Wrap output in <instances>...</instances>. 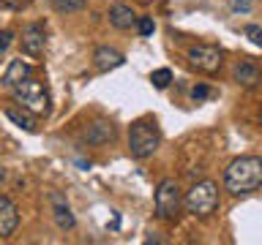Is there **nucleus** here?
Here are the masks:
<instances>
[{
  "mask_svg": "<svg viewBox=\"0 0 262 245\" xmlns=\"http://www.w3.org/2000/svg\"><path fill=\"white\" fill-rule=\"evenodd\" d=\"M235 82L243 87H254L259 82V68L251 60H241L235 65Z\"/></svg>",
  "mask_w": 262,
  "mask_h": 245,
  "instance_id": "ddd939ff",
  "label": "nucleus"
},
{
  "mask_svg": "<svg viewBox=\"0 0 262 245\" xmlns=\"http://www.w3.org/2000/svg\"><path fill=\"white\" fill-rule=\"evenodd\" d=\"M14 98L22 109H28L33 117H47L49 114V93L44 87V82L36 79V77H28L22 79L19 85H14Z\"/></svg>",
  "mask_w": 262,
  "mask_h": 245,
  "instance_id": "7ed1b4c3",
  "label": "nucleus"
},
{
  "mask_svg": "<svg viewBox=\"0 0 262 245\" xmlns=\"http://www.w3.org/2000/svg\"><path fill=\"white\" fill-rule=\"evenodd\" d=\"M52 6L63 14H74V11H82L88 6V0H52Z\"/></svg>",
  "mask_w": 262,
  "mask_h": 245,
  "instance_id": "dca6fc26",
  "label": "nucleus"
},
{
  "mask_svg": "<svg viewBox=\"0 0 262 245\" xmlns=\"http://www.w3.org/2000/svg\"><path fill=\"white\" fill-rule=\"evenodd\" d=\"M262 185V158L257 155H243L235 158L224 172V188L229 193H254Z\"/></svg>",
  "mask_w": 262,
  "mask_h": 245,
  "instance_id": "f257e3e1",
  "label": "nucleus"
},
{
  "mask_svg": "<svg viewBox=\"0 0 262 245\" xmlns=\"http://www.w3.org/2000/svg\"><path fill=\"white\" fill-rule=\"evenodd\" d=\"M11 38H14V33H8V30L0 33V49H8V44H11Z\"/></svg>",
  "mask_w": 262,
  "mask_h": 245,
  "instance_id": "5701e85b",
  "label": "nucleus"
},
{
  "mask_svg": "<svg viewBox=\"0 0 262 245\" xmlns=\"http://www.w3.org/2000/svg\"><path fill=\"white\" fill-rule=\"evenodd\" d=\"M6 117L14 122V126H19L22 131H36V120H33V114L28 109H16V106H6Z\"/></svg>",
  "mask_w": 262,
  "mask_h": 245,
  "instance_id": "4468645a",
  "label": "nucleus"
},
{
  "mask_svg": "<svg viewBox=\"0 0 262 245\" xmlns=\"http://www.w3.org/2000/svg\"><path fill=\"white\" fill-rule=\"evenodd\" d=\"M16 226H19V210H16V204L8 196L0 193V240L11 237L16 232Z\"/></svg>",
  "mask_w": 262,
  "mask_h": 245,
  "instance_id": "6e6552de",
  "label": "nucleus"
},
{
  "mask_svg": "<svg viewBox=\"0 0 262 245\" xmlns=\"http://www.w3.org/2000/svg\"><path fill=\"white\" fill-rule=\"evenodd\" d=\"M254 8V0H232V11L235 14H249Z\"/></svg>",
  "mask_w": 262,
  "mask_h": 245,
  "instance_id": "aec40b11",
  "label": "nucleus"
},
{
  "mask_svg": "<svg viewBox=\"0 0 262 245\" xmlns=\"http://www.w3.org/2000/svg\"><path fill=\"white\" fill-rule=\"evenodd\" d=\"M126 63V57H123L118 49H110V46H98L96 52H93V65L98 71H115V68H120V65Z\"/></svg>",
  "mask_w": 262,
  "mask_h": 245,
  "instance_id": "1a4fd4ad",
  "label": "nucleus"
},
{
  "mask_svg": "<svg viewBox=\"0 0 262 245\" xmlns=\"http://www.w3.org/2000/svg\"><path fill=\"white\" fill-rule=\"evenodd\" d=\"M208 95H210V90L205 87V85H200V87L191 90V98H194V101H202V98H208Z\"/></svg>",
  "mask_w": 262,
  "mask_h": 245,
  "instance_id": "4be33fe9",
  "label": "nucleus"
},
{
  "mask_svg": "<svg viewBox=\"0 0 262 245\" xmlns=\"http://www.w3.org/2000/svg\"><path fill=\"white\" fill-rule=\"evenodd\" d=\"M110 24L118 30H131L137 24V14L131 11V6H112L110 8Z\"/></svg>",
  "mask_w": 262,
  "mask_h": 245,
  "instance_id": "9b49d317",
  "label": "nucleus"
},
{
  "mask_svg": "<svg viewBox=\"0 0 262 245\" xmlns=\"http://www.w3.org/2000/svg\"><path fill=\"white\" fill-rule=\"evenodd\" d=\"M52 202H55V224L60 226V229H74V215H71V210H69V204H66L60 196H52Z\"/></svg>",
  "mask_w": 262,
  "mask_h": 245,
  "instance_id": "2eb2a0df",
  "label": "nucleus"
},
{
  "mask_svg": "<svg viewBox=\"0 0 262 245\" xmlns=\"http://www.w3.org/2000/svg\"><path fill=\"white\" fill-rule=\"evenodd\" d=\"M153 207L161 220H178L180 207H183V193H180V185L175 180H161L159 183L153 196Z\"/></svg>",
  "mask_w": 262,
  "mask_h": 245,
  "instance_id": "39448f33",
  "label": "nucleus"
},
{
  "mask_svg": "<svg viewBox=\"0 0 262 245\" xmlns=\"http://www.w3.org/2000/svg\"><path fill=\"white\" fill-rule=\"evenodd\" d=\"M150 82L159 90H164V87H169V82H172V71L169 68H156L153 74H150Z\"/></svg>",
  "mask_w": 262,
  "mask_h": 245,
  "instance_id": "f3484780",
  "label": "nucleus"
},
{
  "mask_svg": "<svg viewBox=\"0 0 262 245\" xmlns=\"http://www.w3.org/2000/svg\"><path fill=\"white\" fill-rule=\"evenodd\" d=\"M28 77H33V65L25 63L22 57H19V60H11V63H8V68H6V74H3V85H6V87H14V85H19V82L28 79Z\"/></svg>",
  "mask_w": 262,
  "mask_h": 245,
  "instance_id": "9d476101",
  "label": "nucleus"
},
{
  "mask_svg": "<svg viewBox=\"0 0 262 245\" xmlns=\"http://www.w3.org/2000/svg\"><path fill=\"white\" fill-rule=\"evenodd\" d=\"M137 30H139V36H153L156 22L150 19V16H137Z\"/></svg>",
  "mask_w": 262,
  "mask_h": 245,
  "instance_id": "a211bd4d",
  "label": "nucleus"
},
{
  "mask_svg": "<svg viewBox=\"0 0 262 245\" xmlns=\"http://www.w3.org/2000/svg\"><path fill=\"white\" fill-rule=\"evenodd\" d=\"M0 3H3L6 8H14V11H19V8H28L33 0H0Z\"/></svg>",
  "mask_w": 262,
  "mask_h": 245,
  "instance_id": "412c9836",
  "label": "nucleus"
},
{
  "mask_svg": "<svg viewBox=\"0 0 262 245\" xmlns=\"http://www.w3.org/2000/svg\"><path fill=\"white\" fill-rule=\"evenodd\" d=\"M246 36H249V41L254 46H262V28L259 24H249V28H246Z\"/></svg>",
  "mask_w": 262,
  "mask_h": 245,
  "instance_id": "6ab92c4d",
  "label": "nucleus"
},
{
  "mask_svg": "<svg viewBox=\"0 0 262 245\" xmlns=\"http://www.w3.org/2000/svg\"><path fill=\"white\" fill-rule=\"evenodd\" d=\"M85 139H88V144H106V142L115 139V126L106 122V120H96L93 126L88 128Z\"/></svg>",
  "mask_w": 262,
  "mask_h": 245,
  "instance_id": "f8f14e48",
  "label": "nucleus"
},
{
  "mask_svg": "<svg viewBox=\"0 0 262 245\" xmlns=\"http://www.w3.org/2000/svg\"><path fill=\"white\" fill-rule=\"evenodd\" d=\"M183 204H186V210L191 212V215H196V218L213 215V212L219 210V204H221L219 185L213 183V180H200V183H194L186 191Z\"/></svg>",
  "mask_w": 262,
  "mask_h": 245,
  "instance_id": "f03ea898",
  "label": "nucleus"
},
{
  "mask_svg": "<svg viewBox=\"0 0 262 245\" xmlns=\"http://www.w3.org/2000/svg\"><path fill=\"white\" fill-rule=\"evenodd\" d=\"M142 3H147V0H142Z\"/></svg>",
  "mask_w": 262,
  "mask_h": 245,
  "instance_id": "b1692460",
  "label": "nucleus"
},
{
  "mask_svg": "<svg viewBox=\"0 0 262 245\" xmlns=\"http://www.w3.org/2000/svg\"><path fill=\"white\" fill-rule=\"evenodd\" d=\"M159 144H161V136H159V128H156L153 122L139 120V122L131 126V131H128V153H131V158H137V161L150 158V155L159 150Z\"/></svg>",
  "mask_w": 262,
  "mask_h": 245,
  "instance_id": "20e7f679",
  "label": "nucleus"
},
{
  "mask_svg": "<svg viewBox=\"0 0 262 245\" xmlns=\"http://www.w3.org/2000/svg\"><path fill=\"white\" fill-rule=\"evenodd\" d=\"M221 57H224V52L213 44H196V46L188 49V60H191V65L202 74H216L221 68Z\"/></svg>",
  "mask_w": 262,
  "mask_h": 245,
  "instance_id": "423d86ee",
  "label": "nucleus"
},
{
  "mask_svg": "<svg viewBox=\"0 0 262 245\" xmlns=\"http://www.w3.org/2000/svg\"><path fill=\"white\" fill-rule=\"evenodd\" d=\"M19 44H22V52L30 55V57L44 55V49H47V30L41 28V24H28V28L22 30Z\"/></svg>",
  "mask_w": 262,
  "mask_h": 245,
  "instance_id": "0eeeda50",
  "label": "nucleus"
}]
</instances>
